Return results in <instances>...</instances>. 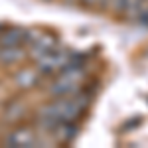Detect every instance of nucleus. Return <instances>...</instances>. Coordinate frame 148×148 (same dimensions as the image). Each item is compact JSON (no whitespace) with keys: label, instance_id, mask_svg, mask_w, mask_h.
Segmentation results:
<instances>
[{"label":"nucleus","instance_id":"4","mask_svg":"<svg viewBox=\"0 0 148 148\" xmlns=\"http://www.w3.org/2000/svg\"><path fill=\"white\" fill-rule=\"evenodd\" d=\"M53 47H57V40L49 34H44V32H32L28 44H26L28 56L32 59H40L42 56H46L47 51H51Z\"/></svg>","mask_w":148,"mask_h":148},{"label":"nucleus","instance_id":"6","mask_svg":"<svg viewBox=\"0 0 148 148\" xmlns=\"http://www.w3.org/2000/svg\"><path fill=\"white\" fill-rule=\"evenodd\" d=\"M30 34H32V30H24V28H0V44L26 47Z\"/></svg>","mask_w":148,"mask_h":148},{"label":"nucleus","instance_id":"1","mask_svg":"<svg viewBox=\"0 0 148 148\" xmlns=\"http://www.w3.org/2000/svg\"><path fill=\"white\" fill-rule=\"evenodd\" d=\"M89 103H91L89 95L81 91H77L75 95H69V97H56V101H51L49 105L38 111L36 125L44 132H51V128H56L61 123H75L87 111Z\"/></svg>","mask_w":148,"mask_h":148},{"label":"nucleus","instance_id":"3","mask_svg":"<svg viewBox=\"0 0 148 148\" xmlns=\"http://www.w3.org/2000/svg\"><path fill=\"white\" fill-rule=\"evenodd\" d=\"M73 61H75L73 53L65 51V49H59V47H53L51 51H47L46 56L36 59L38 71L42 75H56V73H59L63 67H67L69 63H73Z\"/></svg>","mask_w":148,"mask_h":148},{"label":"nucleus","instance_id":"8","mask_svg":"<svg viewBox=\"0 0 148 148\" xmlns=\"http://www.w3.org/2000/svg\"><path fill=\"white\" fill-rule=\"evenodd\" d=\"M24 114H26V107H24L22 103H14L12 107L6 109V113H4V121H6V123H14V121H20Z\"/></svg>","mask_w":148,"mask_h":148},{"label":"nucleus","instance_id":"11","mask_svg":"<svg viewBox=\"0 0 148 148\" xmlns=\"http://www.w3.org/2000/svg\"><path fill=\"white\" fill-rule=\"evenodd\" d=\"M0 51H2V44H0Z\"/></svg>","mask_w":148,"mask_h":148},{"label":"nucleus","instance_id":"5","mask_svg":"<svg viewBox=\"0 0 148 148\" xmlns=\"http://www.w3.org/2000/svg\"><path fill=\"white\" fill-rule=\"evenodd\" d=\"M6 146H18V148H28V146H40V138L36 136L32 128H16L4 140Z\"/></svg>","mask_w":148,"mask_h":148},{"label":"nucleus","instance_id":"10","mask_svg":"<svg viewBox=\"0 0 148 148\" xmlns=\"http://www.w3.org/2000/svg\"><path fill=\"white\" fill-rule=\"evenodd\" d=\"M85 8H103V2L105 0H79Z\"/></svg>","mask_w":148,"mask_h":148},{"label":"nucleus","instance_id":"9","mask_svg":"<svg viewBox=\"0 0 148 148\" xmlns=\"http://www.w3.org/2000/svg\"><path fill=\"white\" fill-rule=\"evenodd\" d=\"M123 4H125V0H105V2H103V10L111 12V14H114V16H121Z\"/></svg>","mask_w":148,"mask_h":148},{"label":"nucleus","instance_id":"2","mask_svg":"<svg viewBox=\"0 0 148 148\" xmlns=\"http://www.w3.org/2000/svg\"><path fill=\"white\" fill-rule=\"evenodd\" d=\"M85 79V71L79 63H69L67 67H63L59 73L53 75V79L49 83L47 91L51 97H69L81 91V83Z\"/></svg>","mask_w":148,"mask_h":148},{"label":"nucleus","instance_id":"7","mask_svg":"<svg viewBox=\"0 0 148 148\" xmlns=\"http://www.w3.org/2000/svg\"><path fill=\"white\" fill-rule=\"evenodd\" d=\"M40 71L38 69H22V71H18V75L14 77L16 81V85L18 87H22V89H30V87H36L38 85V81H40Z\"/></svg>","mask_w":148,"mask_h":148}]
</instances>
